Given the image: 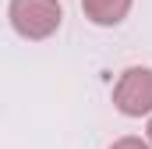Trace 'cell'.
<instances>
[{
  "mask_svg": "<svg viewBox=\"0 0 152 149\" xmlns=\"http://www.w3.org/2000/svg\"><path fill=\"white\" fill-rule=\"evenodd\" d=\"M7 21H11L14 36L28 39V43H42L64 25V7H60V0H11Z\"/></svg>",
  "mask_w": 152,
  "mask_h": 149,
  "instance_id": "6da1fadb",
  "label": "cell"
},
{
  "mask_svg": "<svg viewBox=\"0 0 152 149\" xmlns=\"http://www.w3.org/2000/svg\"><path fill=\"white\" fill-rule=\"evenodd\" d=\"M113 107L124 117H152V68L131 64L113 85Z\"/></svg>",
  "mask_w": 152,
  "mask_h": 149,
  "instance_id": "7a4b0ae2",
  "label": "cell"
},
{
  "mask_svg": "<svg viewBox=\"0 0 152 149\" xmlns=\"http://www.w3.org/2000/svg\"><path fill=\"white\" fill-rule=\"evenodd\" d=\"M131 4L134 0H81V14L99 29H113L131 14Z\"/></svg>",
  "mask_w": 152,
  "mask_h": 149,
  "instance_id": "3957f363",
  "label": "cell"
},
{
  "mask_svg": "<svg viewBox=\"0 0 152 149\" xmlns=\"http://www.w3.org/2000/svg\"><path fill=\"white\" fill-rule=\"evenodd\" d=\"M110 149H152V146L145 139H138V135H124V139H117Z\"/></svg>",
  "mask_w": 152,
  "mask_h": 149,
  "instance_id": "277c9868",
  "label": "cell"
},
{
  "mask_svg": "<svg viewBox=\"0 0 152 149\" xmlns=\"http://www.w3.org/2000/svg\"><path fill=\"white\" fill-rule=\"evenodd\" d=\"M145 142L152 146V117H149V128H145Z\"/></svg>",
  "mask_w": 152,
  "mask_h": 149,
  "instance_id": "5b68a950",
  "label": "cell"
}]
</instances>
